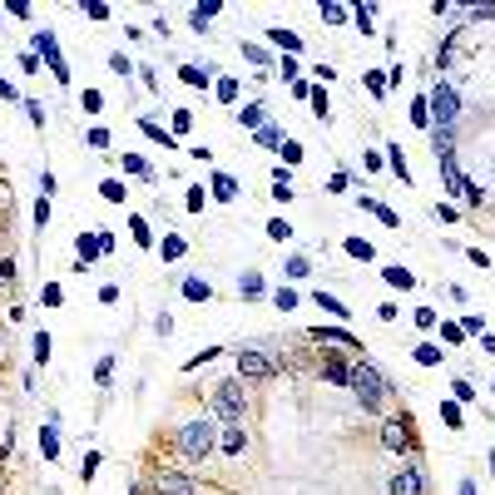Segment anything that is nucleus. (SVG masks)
I'll return each mask as SVG.
<instances>
[{
	"instance_id": "1",
	"label": "nucleus",
	"mask_w": 495,
	"mask_h": 495,
	"mask_svg": "<svg viewBox=\"0 0 495 495\" xmlns=\"http://www.w3.org/2000/svg\"><path fill=\"white\" fill-rule=\"evenodd\" d=\"M213 416L218 421H243L248 416V392H243V377H233V382H223L218 392H213Z\"/></svg>"
},
{
	"instance_id": "2",
	"label": "nucleus",
	"mask_w": 495,
	"mask_h": 495,
	"mask_svg": "<svg viewBox=\"0 0 495 495\" xmlns=\"http://www.w3.org/2000/svg\"><path fill=\"white\" fill-rule=\"evenodd\" d=\"M218 446V431H213V421H189L184 431H179V451L189 456V461H208V451Z\"/></svg>"
},
{
	"instance_id": "3",
	"label": "nucleus",
	"mask_w": 495,
	"mask_h": 495,
	"mask_svg": "<svg viewBox=\"0 0 495 495\" xmlns=\"http://www.w3.org/2000/svg\"><path fill=\"white\" fill-rule=\"evenodd\" d=\"M352 392H357L362 406H377V401L387 396V382H382V372H377L372 362H357V367H352Z\"/></svg>"
},
{
	"instance_id": "4",
	"label": "nucleus",
	"mask_w": 495,
	"mask_h": 495,
	"mask_svg": "<svg viewBox=\"0 0 495 495\" xmlns=\"http://www.w3.org/2000/svg\"><path fill=\"white\" fill-rule=\"evenodd\" d=\"M426 109H431L436 129H446V134H451V124H456V114H461V99H456V90H451V85H441V90L431 95V104H426Z\"/></svg>"
},
{
	"instance_id": "5",
	"label": "nucleus",
	"mask_w": 495,
	"mask_h": 495,
	"mask_svg": "<svg viewBox=\"0 0 495 495\" xmlns=\"http://www.w3.org/2000/svg\"><path fill=\"white\" fill-rule=\"evenodd\" d=\"M35 55H40V60H50V70H55V80H60V85L70 80V70H65L60 45H55V35H50V30H40V35H35Z\"/></svg>"
},
{
	"instance_id": "6",
	"label": "nucleus",
	"mask_w": 495,
	"mask_h": 495,
	"mask_svg": "<svg viewBox=\"0 0 495 495\" xmlns=\"http://www.w3.org/2000/svg\"><path fill=\"white\" fill-rule=\"evenodd\" d=\"M238 377L263 382V377H273V362H268L263 352H238Z\"/></svg>"
},
{
	"instance_id": "7",
	"label": "nucleus",
	"mask_w": 495,
	"mask_h": 495,
	"mask_svg": "<svg viewBox=\"0 0 495 495\" xmlns=\"http://www.w3.org/2000/svg\"><path fill=\"white\" fill-rule=\"evenodd\" d=\"M421 491H426L421 466H406V471H396V476H392V495H421Z\"/></svg>"
},
{
	"instance_id": "8",
	"label": "nucleus",
	"mask_w": 495,
	"mask_h": 495,
	"mask_svg": "<svg viewBox=\"0 0 495 495\" xmlns=\"http://www.w3.org/2000/svg\"><path fill=\"white\" fill-rule=\"evenodd\" d=\"M159 495H203V491H198L189 476H174V471H164V476H159Z\"/></svg>"
},
{
	"instance_id": "9",
	"label": "nucleus",
	"mask_w": 495,
	"mask_h": 495,
	"mask_svg": "<svg viewBox=\"0 0 495 495\" xmlns=\"http://www.w3.org/2000/svg\"><path fill=\"white\" fill-rule=\"evenodd\" d=\"M441 184H446V194H466V174L456 169L451 154H441Z\"/></svg>"
},
{
	"instance_id": "10",
	"label": "nucleus",
	"mask_w": 495,
	"mask_h": 495,
	"mask_svg": "<svg viewBox=\"0 0 495 495\" xmlns=\"http://www.w3.org/2000/svg\"><path fill=\"white\" fill-rule=\"evenodd\" d=\"M218 446H223L228 456H243V451H248V431H243V426L233 421V426H223V436H218Z\"/></svg>"
},
{
	"instance_id": "11",
	"label": "nucleus",
	"mask_w": 495,
	"mask_h": 495,
	"mask_svg": "<svg viewBox=\"0 0 495 495\" xmlns=\"http://www.w3.org/2000/svg\"><path fill=\"white\" fill-rule=\"evenodd\" d=\"M322 377H327L332 387H352V367H347V362H337V357H327V362H322Z\"/></svg>"
},
{
	"instance_id": "12",
	"label": "nucleus",
	"mask_w": 495,
	"mask_h": 495,
	"mask_svg": "<svg viewBox=\"0 0 495 495\" xmlns=\"http://www.w3.org/2000/svg\"><path fill=\"white\" fill-rule=\"evenodd\" d=\"M75 253H80V258H75V268H90V263L99 258V238L80 233V238H75Z\"/></svg>"
},
{
	"instance_id": "13",
	"label": "nucleus",
	"mask_w": 495,
	"mask_h": 495,
	"mask_svg": "<svg viewBox=\"0 0 495 495\" xmlns=\"http://www.w3.org/2000/svg\"><path fill=\"white\" fill-rule=\"evenodd\" d=\"M307 337H312V342H342V347H352V342H357L347 327H312Z\"/></svg>"
},
{
	"instance_id": "14",
	"label": "nucleus",
	"mask_w": 495,
	"mask_h": 495,
	"mask_svg": "<svg viewBox=\"0 0 495 495\" xmlns=\"http://www.w3.org/2000/svg\"><path fill=\"white\" fill-rule=\"evenodd\" d=\"M382 446H387L392 456H401V451H406V426H401V421H387V431H382Z\"/></svg>"
},
{
	"instance_id": "15",
	"label": "nucleus",
	"mask_w": 495,
	"mask_h": 495,
	"mask_svg": "<svg viewBox=\"0 0 495 495\" xmlns=\"http://www.w3.org/2000/svg\"><path fill=\"white\" fill-rule=\"evenodd\" d=\"M362 208H372V218H377V223H387V228H396V223H401L387 203H377V198H367V194H362Z\"/></svg>"
},
{
	"instance_id": "16",
	"label": "nucleus",
	"mask_w": 495,
	"mask_h": 495,
	"mask_svg": "<svg viewBox=\"0 0 495 495\" xmlns=\"http://www.w3.org/2000/svg\"><path fill=\"white\" fill-rule=\"evenodd\" d=\"M40 451H45V461H55V456H60V431H55V421L40 431Z\"/></svg>"
},
{
	"instance_id": "17",
	"label": "nucleus",
	"mask_w": 495,
	"mask_h": 495,
	"mask_svg": "<svg viewBox=\"0 0 495 495\" xmlns=\"http://www.w3.org/2000/svg\"><path fill=\"white\" fill-rule=\"evenodd\" d=\"M184 297H189V302H208V297H213V288H208L203 278H184Z\"/></svg>"
},
{
	"instance_id": "18",
	"label": "nucleus",
	"mask_w": 495,
	"mask_h": 495,
	"mask_svg": "<svg viewBox=\"0 0 495 495\" xmlns=\"http://www.w3.org/2000/svg\"><path fill=\"white\" fill-rule=\"evenodd\" d=\"M213 194L223 198V203H228V198H238V179H233V174H213Z\"/></svg>"
},
{
	"instance_id": "19",
	"label": "nucleus",
	"mask_w": 495,
	"mask_h": 495,
	"mask_svg": "<svg viewBox=\"0 0 495 495\" xmlns=\"http://www.w3.org/2000/svg\"><path fill=\"white\" fill-rule=\"evenodd\" d=\"M387 288H396V293H411V288H416V278H411L406 268H387Z\"/></svg>"
},
{
	"instance_id": "20",
	"label": "nucleus",
	"mask_w": 495,
	"mask_h": 495,
	"mask_svg": "<svg viewBox=\"0 0 495 495\" xmlns=\"http://www.w3.org/2000/svg\"><path fill=\"white\" fill-rule=\"evenodd\" d=\"M312 302H317L322 312H332V317H347V302H342V297H332V293H312Z\"/></svg>"
},
{
	"instance_id": "21",
	"label": "nucleus",
	"mask_w": 495,
	"mask_h": 495,
	"mask_svg": "<svg viewBox=\"0 0 495 495\" xmlns=\"http://www.w3.org/2000/svg\"><path fill=\"white\" fill-rule=\"evenodd\" d=\"M179 75H184V85H194V90H208V80H213V75H208L203 65H184Z\"/></svg>"
},
{
	"instance_id": "22",
	"label": "nucleus",
	"mask_w": 495,
	"mask_h": 495,
	"mask_svg": "<svg viewBox=\"0 0 495 495\" xmlns=\"http://www.w3.org/2000/svg\"><path fill=\"white\" fill-rule=\"evenodd\" d=\"M218 10H223L218 0H208V5H194V30H208V20H213Z\"/></svg>"
},
{
	"instance_id": "23",
	"label": "nucleus",
	"mask_w": 495,
	"mask_h": 495,
	"mask_svg": "<svg viewBox=\"0 0 495 495\" xmlns=\"http://www.w3.org/2000/svg\"><path fill=\"white\" fill-rule=\"evenodd\" d=\"M347 15H352L347 5H337V0H322V20H327V25H342Z\"/></svg>"
},
{
	"instance_id": "24",
	"label": "nucleus",
	"mask_w": 495,
	"mask_h": 495,
	"mask_svg": "<svg viewBox=\"0 0 495 495\" xmlns=\"http://www.w3.org/2000/svg\"><path fill=\"white\" fill-rule=\"evenodd\" d=\"M184 248H189V243H184V238H179V233H169V238H164V243H159V253H164V258H169V263H174V258H184Z\"/></svg>"
},
{
	"instance_id": "25",
	"label": "nucleus",
	"mask_w": 495,
	"mask_h": 495,
	"mask_svg": "<svg viewBox=\"0 0 495 495\" xmlns=\"http://www.w3.org/2000/svg\"><path fill=\"white\" fill-rule=\"evenodd\" d=\"M268 40H273V45H283V50H288V55H297V50H302V40H297L293 30H273V35H268Z\"/></svg>"
},
{
	"instance_id": "26",
	"label": "nucleus",
	"mask_w": 495,
	"mask_h": 495,
	"mask_svg": "<svg viewBox=\"0 0 495 495\" xmlns=\"http://www.w3.org/2000/svg\"><path fill=\"white\" fill-rule=\"evenodd\" d=\"M238 293L243 297H263V278H258V273H243V278H238Z\"/></svg>"
},
{
	"instance_id": "27",
	"label": "nucleus",
	"mask_w": 495,
	"mask_h": 495,
	"mask_svg": "<svg viewBox=\"0 0 495 495\" xmlns=\"http://www.w3.org/2000/svg\"><path fill=\"white\" fill-rule=\"evenodd\" d=\"M238 124H243V129H263V109H258V104L238 109Z\"/></svg>"
},
{
	"instance_id": "28",
	"label": "nucleus",
	"mask_w": 495,
	"mask_h": 495,
	"mask_svg": "<svg viewBox=\"0 0 495 495\" xmlns=\"http://www.w3.org/2000/svg\"><path fill=\"white\" fill-rule=\"evenodd\" d=\"M124 174H139V179H149L154 169H149V159H139V154H124Z\"/></svg>"
},
{
	"instance_id": "29",
	"label": "nucleus",
	"mask_w": 495,
	"mask_h": 495,
	"mask_svg": "<svg viewBox=\"0 0 495 495\" xmlns=\"http://www.w3.org/2000/svg\"><path fill=\"white\" fill-rule=\"evenodd\" d=\"M347 253H352V258H362V263H367V258H377V248H372L367 238H347Z\"/></svg>"
},
{
	"instance_id": "30",
	"label": "nucleus",
	"mask_w": 495,
	"mask_h": 495,
	"mask_svg": "<svg viewBox=\"0 0 495 495\" xmlns=\"http://www.w3.org/2000/svg\"><path fill=\"white\" fill-rule=\"evenodd\" d=\"M416 362H421V367H436V362H441V347H436V342H421V347H416Z\"/></svg>"
},
{
	"instance_id": "31",
	"label": "nucleus",
	"mask_w": 495,
	"mask_h": 495,
	"mask_svg": "<svg viewBox=\"0 0 495 495\" xmlns=\"http://www.w3.org/2000/svg\"><path fill=\"white\" fill-rule=\"evenodd\" d=\"M144 134H149L154 144H164V149H174V139H169V129H159L154 119H144Z\"/></svg>"
},
{
	"instance_id": "32",
	"label": "nucleus",
	"mask_w": 495,
	"mask_h": 495,
	"mask_svg": "<svg viewBox=\"0 0 495 495\" xmlns=\"http://www.w3.org/2000/svg\"><path fill=\"white\" fill-rule=\"evenodd\" d=\"M258 144H263V149H283V134H278L273 124H263V129H258Z\"/></svg>"
},
{
	"instance_id": "33",
	"label": "nucleus",
	"mask_w": 495,
	"mask_h": 495,
	"mask_svg": "<svg viewBox=\"0 0 495 495\" xmlns=\"http://www.w3.org/2000/svg\"><path fill=\"white\" fill-rule=\"evenodd\" d=\"M441 416H446V426H451V431H461V426H466V416H461V406H456V401H446V406H441Z\"/></svg>"
},
{
	"instance_id": "34",
	"label": "nucleus",
	"mask_w": 495,
	"mask_h": 495,
	"mask_svg": "<svg viewBox=\"0 0 495 495\" xmlns=\"http://www.w3.org/2000/svg\"><path fill=\"white\" fill-rule=\"evenodd\" d=\"M95 382H99V387H109V382H114V357H99V367H95Z\"/></svg>"
},
{
	"instance_id": "35",
	"label": "nucleus",
	"mask_w": 495,
	"mask_h": 495,
	"mask_svg": "<svg viewBox=\"0 0 495 495\" xmlns=\"http://www.w3.org/2000/svg\"><path fill=\"white\" fill-rule=\"evenodd\" d=\"M99 194L109 198V203H124V184H119V179H104V184H99Z\"/></svg>"
},
{
	"instance_id": "36",
	"label": "nucleus",
	"mask_w": 495,
	"mask_h": 495,
	"mask_svg": "<svg viewBox=\"0 0 495 495\" xmlns=\"http://www.w3.org/2000/svg\"><path fill=\"white\" fill-rule=\"evenodd\" d=\"M387 164H392V174H396V179L406 184V159H401V149H396V144L387 149Z\"/></svg>"
},
{
	"instance_id": "37",
	"label": "nucleus",
	"mask_w": 495,
	"mask_h": 495,
	"mask_svg": "<svg viewBox=\"0 0 495 495\" xmlns=\"http://www.w3.org/2000/svg\"><path fill=\"white\" fill-rule=\"evenodd\" d=\"M372 15H377V5H372V0H367V5H357V10H352V20H357V25H362V30H372Z\"/></svg>"
},
{
	"instance_id": "38",
	"label": "nucleus",
	"mask_w": 495,
	"mask_h": 495,
	"mask_svg": "<svg viewBox=\"0 0 495 495\" xmlns=\"http://www.w3.org/2000/svg\"><path fill=\"white\" fill-rule=\"evenodd\" d=\"M243 60H248V65H268V60H273V55H268V50H263V45H243Z\"/></svg>"
},
{
	"instance_id": "39",
	"label": "nucleus",
	"mask_w": 495,
	"mask_h": 495,
	"mask_svg": "<svg viewBox=\"0 0 495 495\" xmlns=\"http://www.w3.org/2000/svg\"><path fill=\"white\" fill-rule=\"evenodd\" d=\"M273 302H278L283 312H293V307H297V302H302V297H297L293 288H278V293H273Z\"/></svg>"
},
{
	"instance_id": "40",
	"label": "nucleus",
	"mask_w": 495,
	"mask_h": 495,
	"mask_svg": "<svg viewBox=\"0 0 495 495\" xmlns=\"http://www.w3.org/2000/svg\"><path fill=\"white\" fill-rule=\"evenodd\" d=\"M80 104H85V114H99V109H104V95H99V90H85Z\"/></svg>"
},
{
	"instance_id": "41",
	"label": "nucleus",
	"mask_w": 495,
	"mask_h": 495,
	"mask_svg": "<svg viewBox=\"0 0 495 495\" xmlns=\"http://www.w3.org/2000/svg\"><path fill=\"white\" fill-rule=\"evenodd\" d=\"M80 10H85V15H90V20H109V5H104V0H85V5H80Z\"/></svg>"
},
{
	"instance_id": "42",
	"label": "nucleus",
	"mask_w": 495,
	"mask_h": 495,
	"mask_svg": "<svg viewBox=\"0 0 495 495\" xmlns=\"http://www.w3.org/2000/svg\"><path fill=\"white\" fill-rule=\"evenodd\" d=\"M441 337H446V347H456V342H466V332H461L456 322H441Z\"/></svg>"
},
{
	"instance_id": "43",
	"label": "nucleus",
	"mask_w": 495,
	"mask_h": 495,
	"mask_svg": "<svg viewBox=\"0 0 495 495\" xmlns=\"http://www.w3.org/2000/svg\"><path fill=\"white\" fill-rule=\"evenodd\" d=\"M218 99L233 104V99H238V80H218Z\"/></svg>"
},
{
	"instance_id": "44",
	"label": "nucleus",
	"mask_w": 495,
	"mask_h": 495,
	"mask_svg": "<svg viewBox=\"0 0 495 495\" xmlns=\"http://www.w3.org/2000/svg\"><path fill=\"white\" fill-rule=\"evenodd\" d=\"M307 273H312L307 258H288V278H307Z\"/></svg>"
},
{
	"instance_id": "45",
	"label": "nucleus",
	"mask_w": 495,
	"mask_h": 495,
	"mask_svg": "<svg viewBox=\"0 0 495 495\" xmlns=\"http://www.w3.org/2000/svg\"><path fill=\"white\" fill-rule=\"evenodd\" d=\"M40 302H45V307H60V302H65V293H60L55 283H45V293H40Z\"/></svg>"
},
{
	"instance_id": "46",
	"label": "nucleus",
	"mask_w": 495,
	"mask_h": 495,
	"mask_svg": "<svg viewBox=\"0 0 495 495\" xmlns=\"http://www.w3.org/2000/svg\"><path fill=\"white\" fill-rule=\"evenodd\" d=\"M25 104V114H30V124H45V109H40V99H20Z\"/></svg>"
},
{
	"instance_id": "47",
	"label": "nucleus",
	"mask_w": 495,
	"mask_h": 495,
	"mask_svg": "<svg viewBox=\"0 0 495 495\" xmlns=\"http://www.w3.org/2000/svg\"><path fill=\"white\" fill-rule=\"evenodd\" d=\"M90 144H95V149H109V129H104V124L90 129Z\"/></svg>"
},
{
	"instance_id": "48",
	"label": "nucleus",
	"mask_w": 495,
	"mask_h": 495,
	"mask_svg": "<svg viewBox=\"0 0 495 495\" xmlns=\"http://www.w3.org/2000/svg\"><path fill=\"white\" fill-rule=\"evenodd\" d=\"M411 119H416V124H431V109H426V99H416V104H411Z\"/></svg>"
},
{
	"instance_id": "49",
	"label": "nucleus",
	"mask_w": 495,
	"mask_h": 495,
	"mask_svg": "<svg viewBox=\"0 0 495 495\" xmlns=\"http://www.w3.org/2000/svg\"><path fill=\"white\" fill-rule=\"evenodd\" d=\"M367 90L382 99V95H387V75H367Z\"/></svg>"
},
{
	"instance_id": "50",
	"label": "nucleus",
	"mask_w": 495,
	"mask_h": 495,
	"mask_svg": "<svg viewBox=\"0 0 495 495\" xmlns=\"http://www.w3.org/2000/svg\"><path fill=\"white\" fill-rule=\"evenodd\" d=\"M312 114H317V119H327V90H317V95H312Z\"/></svg>"
},
{
	"instance_id": "51",
	"label": "nucleus",
	"mask_w": 495,
	"mask_h": 495,
	"mask_svg": "<svg viewBox=\"0 0 495 495\" xmlns=\"http://www.w3.org/2000/svg\"><path fill=\"white\" fill-rule=\"evenodd\" d=\"M109 70L114 75H129V55H109Z\"/></svg>"
},
{
	"instance_id": "52",
	"label": "nucleus",
	"mask_w": 495,
	"mask_h": 495,
	"mask_svg": "<svg viewBox=\"0 0 495 495\" xmlns=\"http://www.w3.org/2000/svg\"><path fill=\"white\" fill-rule=\"evenodd\" d=\"M268 238H278V243H283V238H288V223H283V218H273V223H268Z\"/></svg>"
},
{
	"instance_id": "53",
	"label": "nucleus",
	"mask_w": 495,
	"mask_h": 495,
	"mask_svg": "<svg viewBox=\"0 0 495 495\" xmlns=\"http://www.w3.org/2000/svg\"><path fill=\"white\" fill-rule=\"evenodd\" d=\"M278 154H283L288 164H297V159H302V149H297V144H288V139H283V149H278Z\"/></svg>"
},
{
	"instance_id": "54",
	"label": "nucleus",
	"mask_w": 495,
	"mask_h": 495,
	"mask_svg": "<svg viewBox=\"0 0 495 495\" xmlns=\"http://www.w3.org/2000/svg\"><path fill=\"white\" fill-rule=\"evenodd\" d=\"M80 471H85V481L95 476V471H99V451H90V456H85V466H80Z\"/></svg>"
},
{
	"instance_id": "55",
	"label": "nucleus",
	"mask_w": 495,
	"mask_h": 495,
	"mask_svg": "<svg viewBox=\"0 0 495 495\" xmlns=\"http://www.w3.org/2000/svg\"><path fill=\"white\" fill-rule=\"evenodd\" d=\"M189 213H203V189H189Z\"/></svg>"
},
{
	"instance_id": "56",
	"label": "nucleus",
	"mask_w": 495,
	"mask_h": 495,
	"mask_svg": "<svg viewBox=\"0 0 495 495\" xmlns=\"http://www.w3.org/2000/svg\"><path fill=\"white\" fill-rule=\"evenodd\" d=\"M0 99H25V95H15V90H10V80H0Z\"/></svg>"
},
{
	"instance_id": "57",
	"label": "nucleus",
	"mask_w": 495,
	"mask_h": 495,
	"mask_svg": "<svg viewBox=\"0 0 495 495\" xmlns=\"http://www.w3.org/2000/svg\"><path fill=\"white\" fill-rule=\"evenodd\" d=\"M461 495H476V481H461Z\"/></svg>"
},
{
	"instance_id": "58",
	"label": "nucleus",
	"mask_w": 495,
	"mask_h": 495,
	"mask_svg": "<svg viewBox=\"0 0 495 495\" xmlns=\"http://www.w3.org/2000/svg\"><path fill=\"white\" fill-rule=\"evenodd\" d=\"M491 466H495V451H491Z\"/></svg>"
}]
</instances>
